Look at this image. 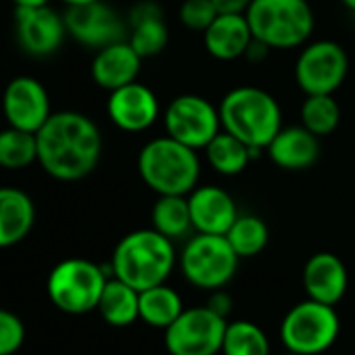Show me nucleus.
Instances as JSON below:
<instances>
[{"label":"nucleus","mask_w":355,"mask_h":355,"mask_svg":"<svg viewBox=\"0 0 355 355\" xmlns=\"http://www.w3.org/2000/svg\"><path fill=\"white\" fill-rule=\"evenodd\" d=\"M38 163L61 182H78L90 175L103 155L98 125L84 113L59 111L36 132Z\"/></svg>","instance_id":"nucleus-1"},{"label":"nucleus","mask_w":355,"mask_h":355,"mask_svg":"<svg viewBox=\"0 0 355 355\" xmlns=\"http://www.w3.org/2000/svg\"><path fill=\"white\" fill-rule=\"evenodd\" d=\"M178 266L173 241L155 228H142L125 234L113 249L111 274L136 291H144L169 280Z\"/></svg>","instance_id":"nucleus-2"},{"label":"nucleus","mask_w":355,"mask_h":355,"mask_svg":"<svg viewBox=\"0 0 355 355\" xmlns=\"http://www.w3.org/2000/svg\"><path fill=\"white\" fill-rule=\"evenodd\" d=\"M140 180L159 195H184L189 197L201 178V157L195 148L171 136L148 140L136 161Z\"/></svg>","instance_id":"nucleus-3"},{"label":"nucleus","mask_w":355,"mask_h":355,"mask_svg":"<svg viewBox=\"0 0 355 355\" xmlns=\"http://www.w3.org/2000/svg\"><path fill=\"white\" fill-rule=\"evenodd\" d=\"M222 130L249 144L255 153L266 150L282 130L278 101L259 86H236L220 103Z\"/></svg>","instance_id":"nucleus-4"},{"label":"nucleus","mask_w":355,"mask_h":355,"mask_svg":"<svg viewBox=\"0 0 355 355\" xmlns=\"http://www.w3.org/2000/svg\"><path fill=\"white\" fill-rule=\"evenodd\" d=\"M245 17L253 38L272 51L301 49L315 30V15L307 0H251Z\"/></svg>","instance_id":"nucleus-5"},{"label":"nucleus","mask_w":355,"mask_h":355,"mask_svg":"<svg viewBox=\"0 0 355 355\" xmlns=\"http://www.w3.org/2000/svg\"><path fill=\"white\" fill-rule=\"evenodd\" d=\"M111 276V268H103L90 259H63L51 270L46 293L53 305L63 313L84 315L98 307L101 295Z\"/></svg>","instance_id":"nucleus-6"},{"label":"nucleus","mask_w":355,"mask_h":355,"mask_svg":"<svg viewBox=\"0 0 355 355\" xmlns=\"http://www.w3.org/2000/svg\"><path fill=\"white\" fill-rule=\"evenodd\" d=\"M241 257L234 253L226 236L197 232L187 241L178 266L189 284L201 291H218L232 282Z\"/></svg>","instance_id":"nucleus-7"},{"label":"nucleus","mask_w":355,"mask_h":355,"mask_svg":"<svg viewBox=\"0 0 355 355\" xmlns=\"http://www.w3.org/2000/svg\"><path fill=\"white\" fill-rule=\"evenodd\" d=\"M340 332L334 305L305 299L293 305L280 322V343L299 355H320L328 351Z\"/></svg>","instance_id":"nucleus-8"},{"label":"nucleus","mask_w":355,"mask_h":355,"mask_svg":"<svg viewBox=\"0 0 355 355\" xmlns=\"http://www.w3.org/2000/svg\"><path fill=\"white\" fill-rule=\"evenodd\" d=\"M228 320L207 305L184 307L173 324L165 328V349L169 355H218L222 353Z\"/></svg>","instance_id":"nucleus-9"},{"label":"nucleus","mask_w":355,"mask_h":355,"mask_svg":"<svg viewBox=\"0 0 355 355\" xmlns=\"http://www.w3.org/2000/svg\"><path fill=\"white\" fill-rule=\"evenodd\" d=\"M293 73L295 84L305 96L334 94L349 73V57L334 40H313L297 55Z\"/></svg>","instance_id":"nucleus-10"},{"label":"nucleus","mask_w":355,"mask_h":355,"mask_svg":"<svg viewBox=\"0 0 355 355\" xmlns=\"http://www.w3.org/2000/svg\"><path fill=\"white\" fill-rule=\"evenodd\" d=\"M163 125L167 136L203 150L222 132L220 107L199 94H180L163 111Z\"/></svg>","instance_id":"nucleus-11"},{"label":"nucleus","mask_w":355,"mask_h":355,"mask_svg":"<svg viewBox=\"0 0 355 355\" xmlns=\"http://www.w3.org/2000/svg\"><path fill=\"white\" fill-rule=\"evenodd\" d=\"M67 36L88 49H105L109 44L128 40V19L103 0L82 7H67L65 11Z\"/></svg>","instance_id":"nucleus-12"},{"label":"nucleus","mask_w":355,"mask_h":355,"mask_svg":"<svg viewBox=\"0 0 355 355\" xmlns=\"http://www.w3.org/2000/svg\"><path fill=\"white\" fill-rule=\"evenodd\" d=\"M3 113L11 128L36 134L53 115L46 88L30 76L11 80L3 92Z\"/></svg>","instance_id":"nucleus-13"},{"label":"nucleus","mask_w":355,"mask_h":355,"mask_svg":"<svg viewBox=\"0 0 355 355\" xmlns=\"http://www.w3.org/2000/svg\"><path fill=\"white\" fill-rule=\"evenodd\" d=\"M15 34L19 46L38 59L55 55L67 36L65 17H61L55 9L34 7V9H17L15 11Z\"/></svg>","instance_id":"nucleus-14"},{"label":"nucleus","mask_w":355,"mask_h":355,"mask_svg":"<svg viewBox=\"0 0 355 355\" xmlns=\"http://www.w3.org/2000/svg\"><path fill=\"white\" fill-rule=\"evenodd\" d=\"M159 113H161V105L157 94L146 84H140L138 80L109 92L107 115L111 123L123 132L130 134L146 132L157 123Z\"/></svg>","instance_id":"nucleus-15"},{"label":"nucleus","mask_w":355,"mask_h":355,"mask_svg":"<svg viewBox=\"0 0 355 355\" xmlns=\"http://www.w3.org/2000/svg\"><path fill=\"white\" fill-rule=\"evenodd\" d=\"M189 207L195 232L226 236L241 216L232 195L216 184H199L189 195Z\"/></svg>","instance_id":"nucleus-16"},{"label":"nucleus","mask_w":355,"mask_h":355,"mask_svg":"<svg viewBox=\"0 0 355 355\" xmlns=\"http://www.w3.org/2000/svg\"><path fill=\"white\" fill-rule=\"evenodd\" d=\"M303 291L307 299L336 305L349 286V274L340 257L328 251L313 253L303 266Z\"/></svg>","instance_id":"nucleus-17"},{"label":"nucleus","mask_w":355,"mask_h":355,"mask_svg":"<svg viewBox=\"0 0 355 355\" xmlns=\"http://www.w3.org/2000/svg\"><path fill=\"white\" fill-rule=\"evenodd\" d=\"M128 42L142 57L161 55L169 44V28L165 13L155 0H140L128 13Z\"/></svg>","instance_id":"nucleus-18"},{"label":"nucleus","mask_w":355,"mask_h":355,"mask_svg":"<svg viewBox=\"0 0 355 355\" xmlns=\"http://www.w3.org/2000/svg\"><path fill=\"white\" fill-rule=\"evenodd\" d=\"M140 65H142V57L132 49L128 40H121L96 51L90 65V73L98 88L113 92L125 84L136 82L140 73Z\"/></svg>","instance_id":"nucleus-19"},{"label":"nucleus","mask_w":355,"mask_h":355,"mask_svg":"<svg viewBox=\"0 0 355 355\" xmlns=\"http://www.w3.org/2000/svg\"><path fill=\"white\" fill-rule=\"evenodd\" d=\"M266 150L276 167L284 171H303L318 161L320 138L303 125H288L274 136Z\"/></svg>","instance_id":"nucleus-20"},{"label":"nucleus","mask_w":355,"mask_h":355,"mask_svg":"<svg viewBox=\"0 0 355 355\" xmlns=\"http://www.w3.org/2000/svg\"><path fill=\"white\" fill-rule=\"evenodd\" d=\"M251 42L253 32L245 15H218L214 24L203 32L205 51L209 57L224 63L245 59Z\"/></svg>","instance_id":"nucleus-21"},{"label":"nucleus","mask_w":355,"mask_h":355,"mask_svg":"<svg viewBox=\"0 0 355 355\" xmlns=\"http://www.w3.org/2000/svg\"><path fill=\"white\" fill-rule=\"evenodd\" d=\"M36 207L28 193L0 187V249L19 245L34 228Z\"/></svg>","instance_id":"nucleus-22"},{"label":"nucleus","mask_w":355,"mask_h":355,"mask_svg":"<svg viewBox=\"0 0 355 355\" xmlns=\"http://www.w3.org/2000/svg\"><path fill=\"white\" fill-rule=\"evenodd\" d=\"M96 311L111 326H130L136 320H140V291L111 276L105 284Z\"/></svg>","instance_id":"nucleus-23"},{"label":"nucleus","mask_w":355,"mask_h":355,"mask_svg":"<svg viewBox=\"0 0 355 355\" xmlns=\"http://www.w3.org/2000/svg\"><path fill=\"white\" fill-rule=\"evenodd\" d=\"M203 150H205L207 165L216 173L226 175V178L243 173L247 169V165L251 163V159L259 155L249 144H245L236 136L228 134L226 130H222Z\"/></svg>","instance_id":"nucleus-24"},{"label":"nucleus","mask_w":355,"mask_h":355,"mask_svg":"<svg viewBox=\"0 0 355 355\" xmlns=\"http://www.w3.org/2000/svg\"><path fill=\"white\" fill-rule=\"evenodd\" d=\"M150 224L157 232L171 241L189 236L193 228L189 197L184 195H159L150 209Z\"/></svg>","instance_id":"nucleus-25"},{"label":"nucleus","mask_w":355,"mask_h":355,"mask_svg":"<svg viewBox=\"0 0 355 355\" xmlns=\"http://www.w3.org/2000/svg\"><path fill=\"white\" fill-rule=\"evenodd\" d=\"M184 311V301L167 282L140 291V320L153 328L165 330Z\"/></svg>","instance_id":"nucleus-26"},{"label":"nucleus","mask_w":355,"mask_h":355,"mask_svg":"<svg viewBox=\"0 0 355 355\" xmlns=\"http://www.w3.org/2000/svg\"><path fill=\"white\" fill-rule=\"evenodd\" d=\"M222 355H272V345L259 324L234 320L226 326Z\"/></svg>","instance_id":"nucleus-27"},{"label":"nucleus","mask_w":355,"mask_h":355,"mask_svg":"<svg viewBox=\"0 0 355 355\" xmlns=\"http://www.w3.org/2000/svg\"><path fill=\"white\" fill-rule=\"evenodd\" d=\"M226 239L241 259L259 255L270 241V228L259 216H239L236 222L226 232Z\"/></svg>","instance_id":"nucleus-28"},{"label":"nucleus","mask_w":355,"mask_h":355,"mask_svg":"<svg viewBox=\"0 0 355 355\" xmlns=\"http://www.w3.org/2000/svg\"><path fill=\"white\" fill-rule=\"evenodd\" d=\"M301 125L318 138L332 134L340 123V107L332 94H307L301 111Z\"/></svg>","instance_id":"nucleus-29"},{"label":"nucleus","mask_w":355,"mask_h":355,"mask_svg":"<svg viewBox=\"0 0 355 355\" xmlns=\"http://www.w3.org/2000/svg\"><path fill=\"white\" fill-rule=\"evenodd\" d=\"M36 161H38L36 134L11 125L0 132V167L24 169Z\"/></svg>","instance_id":"nucleus-30"},{"label":"nucleus","mask_w":355,"mask_h":355,"mask_svg":"<svg viewBox=\"0 0 355 355\" xmlns=\"http://www.w3.org/2000/svg\"><path fill=\"white\" fill-rule=\"evenodd\" d=\"M214 0H182L178 7V19L191 32H205L218 17Z\"/></svg>","instance_id":"nucleus-31"},{"label":"nucleus","mask_w":355,"mask_h":355,"mask_svg":"<svg viewBox=\"0 0 355 355\" xmlns=\"http://www.w3.org/2000/svg\"><path fill=\"white\" fill-rule=\"evenodd\" d=\"M26 340V326L21 318L0 307V355H13Z\"/></svg>","instance_id":"nucleus-32"},{"label":"nucleus","mask_w":355,"mask_h":355,"mask_svg":"<svg viewBox=\"0 0 355 355\" xmlns=\"http://www.w3.org/2000/svg\"><path fill=\"white\" fill-rule=\"evenodd\" d=\"M205 305H207L209 309H214L216 313L228 318V313H230L232 307H234V301H232V297H230L224 288H218V291H211V295H209V299H207Z\"/></svg>","instance_id":"nucleus-33"},{"label":"nucleus","mask_w":355,"mask_h":355,"mask_svg":"<svg viewBox=\"0 0 355 355\" xmlns=\"http://www.w3.org/2000/svg\"><path fill=\"white\" fill-rule=\"evenodd\" d=\"M220 15H245L251 0H214Z\"/></svg>","instance_id":"nucleus-34"},{"label":"nucleus","mask_w":355,"mask_h":355,"mask_svg":"<svg viewBox=\"0 0 355 355\" xmlns=\"http://www.w3.org/2000/svg\"><path fill=\"white\" fill-rule=\"evenodd\" d=\"M270 53H272V49H270L268 44H263V42H259V40L253 38V42L249 44V49H247V53H245V59L251 61V63H261V61L268 59Z\"/></svg>","instance_id":"nucleus-35"},{"label":"nucleus","mask_w":355,"mask_h":355,"mask_svg":"<svg viewBox=\"0 0 355 355\" xmlns=\"http://www.w3.org/2000/svg\"><path fill=\"white\" fill-rule=\"evenodd\" d=\"M15 9H34V7H46L49 0H11Z\"/></svg>","instance_id":"nucleus-36"},{"label":"nucleus","mask_w":355,"mask_h":355,"mask_svg":"<svg viewBox=\"0 0 355 355\" xmlns=\"http://www.w3.org/2000/svg\"><path fill=\"white\" fill-rule=\"evenodd\" d=\"M65 7H82V5H90L96 3V0H61Z\"/></svg>","instance_id":"nucleus-37"},{"label":"nucleus","mask_w":355,"mask_h":355,"mask_svg":"<svg viewBox=\"0 0 355 355\" xmlns=\"http://www.w3.org/2000/svg\"><path fill=\"white\" fill-rule=\"evenodd\" d=\"M340 3H343L345 9H349L351 13H355V0H340Z\"/></svg>","instance_id":"nucleus-38"},{"label":"nucleus","mask_w":355,"mask_h":355,"mask_svg":"<svg viewBox=\"0 0 355 355\" xmlns=\"http://www.w3.org/2000/svg\"><path fill=\"white\" fill-rule=\"evenodd\" d=\"M280 355H299V353H293V351H284V353H280Z\"/></svg>","instance_id":"nucleus-39"}]
</instances>
